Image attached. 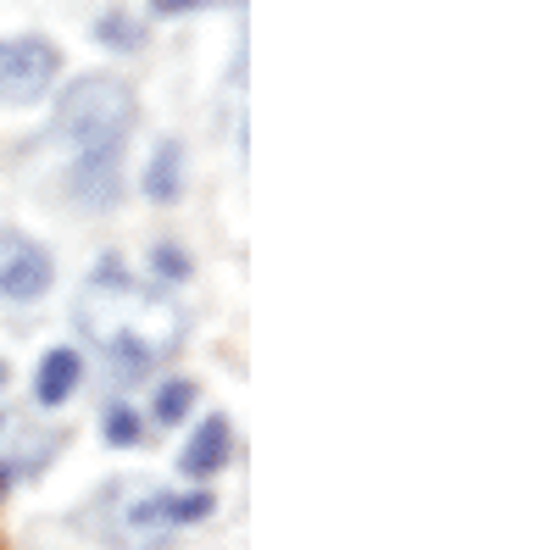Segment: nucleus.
Returning a JSON list of instances; mask_svg holds the SVG:
<instances>
[{"mask_svg": "<svg viewBox=\"0 0 556 550\" xmlns=\"http://www.w3.org/2000/svg\"><path fill=\"white\" fill-rule=\"evenodd\" d=\"M78 373H84V361H78V350L56 345L51 356L39 361V379H34V395H39L45 406H56V400H67V395L78 389Z\"/></svg>", "mask_w": 556, "mask_h": 550, "instance_id": "6e6552de", "label": "nucleus"}, {"mask_svg": "<svg viewBox=\"0 0 556 550\" xmlns=\"http://www.w3.org/2000/svg\"><path fill=\"white\" fill-rule=\"evenodd\" d=\"M0 384H7V361H0Z\"/></svg>", "mask_w": 556, "mask_h": 550, "instance_id": "2eb2a0df", "label": "nucleus"}, {"mask_svg": "<svg viewBox=\"0 0 556 550\" xmlns=\"http://www.w3.org/2000/svg\"><path fill=\"white\" fill-rule=\"evenodd\" d=\"M201 517H212L206 489H195V495H151L128 512L134 528H184V523H201Z\"/></svg>", "mask_w": 556, "mask_h": 550, "instance_id": "39448f33", "label": "nucleus"}, {"mask_svg": "<svg viewBox=\"0 0 556 550\" xmlns=\"http://www.w3.org/2000/svg\"><path fill=\"white\" fill-rule=\"evenodd\" d=\"M96 39L117 44V51H134V44H139V39H134V28H128L123 17H101V23H96Z\"/></svg>", "mask_w": 556, "mask_h": 550, "instance_id": "f8f14e48", "label": "nucleus"}, {"mask_svg": "<svg viewBox=\"0 0 556 550\" xmlns=\"http://www.w3.org/2000/svg\"><path fill=\"white\" fill-rule=\"evenodd\" d=\"M56 128L62 140L78 145V156H117V145L134 128V89L106 73L73 78L56 101Z\"/></svg>", "mask_w": 556, "mask_h": 550, "instance_id": "f03ea898", "label": "nucleus"}, {"mask_svg": "<svg viewBox=\"0 0 556 550\" xmlns=\"http://www.w3.org/2000/svg\"><path fill=\"white\" fill-rule=\"evenodd\" d=\"M73 195L84 206H112L117 201V156H78L73 167Z\"/></svg>", "mask_w": 556, "mask_h": 550, "instance_id": "0eeeda50", "label": "nucleus"}, {"mask_svg": "<svg viewBox=\"0 0 556 550\" xmlns=\"http://www.w3.org/2000/svg\"><path fill=\"white\" fill-rule=\"evenodd\" d=\"M201 0H151V12L156 17H184V12H195Z\"/></svg>", "mask_w": 556, "mask_h": 550, "instance_id": "4468645a", "label": "nucleus"}, {"mask_svg": "<svg viewBox=\"0 0 556 550\" xmlns=\"http://www.w3.org/2000/svg\"><path fill=\"white\" fill-rule=\"evenodd\" d=\"M178 178H184V151L167 140V145L156 151V162L146 167V195H151V201H173V195H178Z\"/></svg>", "mask_w": 556, "mask_h": 550, "instance_id": "1a4fd4ad", "label": "nucleus"}, {"mask_svg": "<svg viewBox=\"0 0 556 550\" xmlns=\"http://www.w3.org/2000/svg\"><path fill=\"white\" fill-rule=\"evenodd\" d=\"M56 84V44L51 39H0V106H28Z\"/></svg>", "mask_w": 556, "mask_h": 550, "instance_id": "7ed1b4c3", "label": "nucleus"}, {"mask_svg": "<svg viewBox=\"0 0 556 550\" xmlns=\"http://www.w3.org/2000/svg\"><path fill=\"white\" fill-rule=\"evenodd\" d=\"M78 329L117 361V373L146 379L151 367L178 356L184 311H178V300L139 290L117 261H106V267H96V279L78 295Z\"/></svg>", "mask_w": 556, "mask_h": 550, "instance_id": "f257e3e1", "label": "nucleus"}, {"mask_svg": "<svg viewBox=\"0 0 556 550\" xmlns=\"http://www.w3.org/2000/svg\"><path fill=\"white\" fill-rule=\"evenodd\" d=\"M228 450H235V434H228V423H223V418H206V423L190 434V445H184L178 468H184V478H212V473L228 462Z\"/></svg>", "mask_w": 556, "mask_h": 550, "instance_id": "423d86ee", "label": "nucleus"}, {"mask_svg": "<svg viewBox=\"0 0 556 550\" xmlns=\"http://www.w3.org/2000/svg\"><path fill=\"white\" fill-rule=\"evenodd\" d=\"M45 290H51V256H45L28 234L7 228V234H0V295L39 300Z\"/></svg>", "mask_w": 556, "mask_h": 550, "instance_id": "20e7f679", "label": "nucleus"}, {"mask_svg": "<svg viewBox=\"0 0 556 550\" xmlns=\"http://www.w3.org/2000/svg\"><path fill=\"white\" fill-rule=\"evenodd\" d=\"M139 434H146V429H139V418H134L128 406H112V411H106V439H112V445L128 450V445H139Z\"/></svg>", "mask_w": 556, "mask_h": 550, "instance_id": "9b49d317", "label": "nucleus"}, {"mask_svg": "<svg viewBox=\"0 0 556 550\" xmlns=\"http://www.w3.org/2000/svg\"><path fill=\"white\" fill-rule=\"evenodd\" d=\"M156 272H162V279H184V272H190V256H184L178 245H162L156 251Z\"/></svg>", "mask_w": 556, "mask_h": 550, "instance_id": "ddd939ff", "label": "nucleus"}, {"mask_svg": "<svg viewBox=\"0 0 556 550\" xmlns=\"http://www.w3.org/2000/svg\"><path fill=\"white\" fill-rule=\"evenodd\" d=\"M195 406V384H162L156 395V423H184Z\"/></svg>", "mask_w": 556, "mask_h": 550, "instance_id": "9d476101", "label": "nucleus"}]
</instances>
